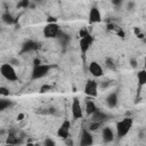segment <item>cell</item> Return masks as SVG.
<instances>
[{"mask_svg": "<svg viewBox=\"0 0 146 146\" xmlns=\"http://www.w3.org/2000/svg\"><path fill=\"white\" fill-rule=\"evenodd\" d=\"M117 94L116 92H112L107 96L106 98V103L108 105V107H115L117 105Z\"/></svg>", "mask_w": 146, "mask_h": 146, "instance_id": "obj_15", "label": "cell"}, {"mask_svg": "<svg viewBox=\"0 0 146 146\" xmlns=\"http://www.w3.org/2000/svg\"><path fill=\"white\" fill-rule=\"evenodd\" d=\"M102 21V15H100V11L97 7H92L89 11V22L92 24V23H99Z\"/></svg>", "mask_w": 146, "mask_h": 146, "instance_id": "obj_11", "label": "cell"}, {"mask_svg": "<svg viewBox=\"0 0 146 146\" xmlns=\"http://www.w3.org/2000/svg\"><path fill=\"white\" fill-rule=\"evenodd\" d=\"M94 39L92 36L89 34L87 36H83V38H80V42H79V46H80V50L82 51V54H86L88 51V49L90 48L91 43H92Z\"/></svg>", "mask_w": 146, "mask_h": 146, "instance_id": "obj_10", "label": "cell"}, {"mask_svg": "<svg viewBox=\"0 0 146 146\" xmlns=\"http://www.w3.org/2000/svg\"><path fill=\"white\" fill-rule=\"evenodd\" d=\"M50 89H51V86L44 84V86L41 87V92H46V91H48V90H50Z\"/></svg>", "mask_w": 146, "mask_h": 146, "instance_id": "obj_26", "label": "cell"}, {"mask_svg": "<svg viewBox=\"0 0 146 146\" xmlns=\"http://www.w3.org/2000/svg\"><path fill=\"white\" fill-rule=\"evenodd\" d=\"M23 117H24V114H23V113H21V114L17 116V120H19V121H21V120H23Z\"/></svg>", "mask_w": 146, "mask_h": 146, "instance_id": "obj_30", "label": "cell"}, {"mask_svg": "<svg viewBox=\"0 0 146 146\" xmlns=\"http://www.w3.org/2000/svg\"><path fill=\"white\" fill-rule=\"evenodd\" d=\"M94 144V137L88 129H83L80 135V146H91Z\"/></svg>", "mask_w": 146, "mask_h": 146, "instance_id": "obj_8", "label": "cell"}, {"mask_svg": "<svg viewBox=\"0 0 146 146\" xmlns=\"http://www.w3.org/2000/svg\"><path fill=\"white\" fill-rule=\"evenodd\" d=\"M17 141H18L17 137H16L15 135H13V133H10V135L7 137V139H6V143H7L8 145H15V144H17Z\"/></svg>", "mask_w": 146, "mask_h": 146, "instance_id": "obj_19", "label": "cell"}, {"mask_svg": "<svg viewBox=\"0 0 146 146\" xmlns=\"http://www.w3.org/2000/svg\"><path fill=\"white\" fill-rule=\"evenodd\" d=\"M27 6H29V1H26V0L18 3V7H27Z\"/></svg>", "mask_w": 146, "mask_h": 146, "instance_id": "obj_27", "label": "cell"}, {"mask_svg": "<svg viewBox=\"0 0 146 146\" xmlns=\"http://www.w3.org/2000/svg\"><path fill=\"white\" fill-rule=\"evenodd\" d=\"M71 112H72V115H73V119H74V120H79V119H81L82 115H83L80 100H79L76 97L73 98L72 106H71Z\"/></svg>", "mask_w": 146, "mask_h": 146, "instance_id": "obj_7", "label": "cell"}, {"mask_svg": "<svg viewBox=\"0 0 146 146\" xmlns=\"http://www.w3.org/2000/svg\"><path fill=\"white\" fill-rule=\"evenodd\" d=\"M84 92L89 97H96L98 94V83L95 80H88L84 86Z\"/></svg>", "mask_w": 146, "mask_h": 146, "instance_id": "obj_5", "label": "cell"}, {"mask_svg": "<svg viewBox=\"0 0 146 146\" xmlns=\"http://www.w3.org/2000/svg\"><path fill=\"white\" fill-rule=\"evenodd\" d=\"M106 66L110 68V70H115V64H114V60L112 58H107L106 59Z\"/></svg>", "mask_w": 146, "mask_h": 146, "instance_id": "obj_21", "label": "cell"}, {"mask_svg": "<svg viewBox=\"0 0 146 146\" xmlns=\"http://www.w3.org/2000/svg\"><path fill=\"white\" fill-rule=\"evenodd\" d=\"M90 33L86 30V29H81L80 31H79V36L80 38H83V36H87V35H89Z\"/></svg>", "mask_w": 146, "mask_h": 146, "instance_id": "obj_25", "label": "cell"}, {"mask_svg": "<svg viewBox=\"0 0 146 146\" xmlns=\"http://www.w3.org/2000/svg\"><path fill=\"white\" fill-rule=\"evenodd\" d=\"M99 127H100V123H97V122H91V123L89 124V128H88V130L95 131V130H97Z\"/></svg>", "mask_w": 146, "mask_h": 146, "instance_id": "obj_23", "label": "cell"}, {"mask_svg": "<svg viewBox=\"0 0 146 146\" xmlns=\"http://www.w3.org/2000/svg\"><path fill=\"white\" fill-rule=\"evenodd\" d=\"M43 146H56V143L51 138H46L43 141Z\"/></svg>", "mask_w": 146, "mask_h": 146, "instance_id": "obj_22", "label": "cell"}, {"mask_svg": "<svg viewBox=\"0 0 146 146\" xmlns=\"http://www.w3.org/2000/svg\"><path fill=\"white\" fill-rule=\"evenodd\" d=\"M132 119L131 117H124L121 121L116 123V136L117 138H123L132 128Z\"/></svg>", "mask_w": 146, "mask_h": 146, "instance_id": "obj_1", "label": "cell"}, {"mask_svg": "<svg viewBox=\"0 0 146 146\" xmlns=\"http://www.w3.org/2000/svg\"><path fill=\"white\" fill-rule=\"evenodd\" d=\"M130 63H131V66H132V67H136V66L138 65V64H137V60H136V59H131V62H130Z\"/></svg>", "mask_w": 146, "mask_h": 146, "instance_id": "obj_29", "label": "cell"}, {"mask_svg": "<svg viewBox=\"0 0 146 146\" xmlns=\"http://www.w3.org/2000/svg\"><path fill=\"white\" fill-rule=\"evenodd\" d=\"M50 68L51 66L48 64H40L38 66H34L32 71V80H38V79L46 76L47 73L50 71Z\"/></svg>", "mask_w": 146, "mask_h": 146, "instance_id": "obj_3", "label": "cell"}, {"mask_svg": "<svg viewBox=\"0 0 146 146\" xmlns=\"http://www.w3.org/2000/svg\"><path fill=\"white\" fill-rule=\"evenodd\" d=\"M0 73H1V75H2L6 80L11 81V82H14V81H16V80L18 79L16 71H15L14 66H13L10 63H3V64L0 66Z\"/></svg>", "mask_w": 146, "mask_h": 146, "instance_id": "obj_2", "label": "cell"}, {"mask_svg": "<svg viewBox=\"0 0 146 146\" xmlns=\"http://www.w3.org/2000/svg\"><path fill=\"white\" fill-rule=\"evenodd\" d=\"M90 116H91V119H90L91 122H97V123H100V124H102V122H104V121H106L108 119V115L106 113H104L103 111H99V110H97Z\"/></svg>", "mask_w": 146, "mask_h": 146, "instance_id": "obj_12", "label": "cell"}, {"mask_svg": "<svg viewBox=\"0 0 146 146\" xmlns=\"http://www.w3.org/2000/svg\"><path fill=\"white\" fill-rule=\"evenodd\" d=\"M10 105H11L10 100H8V99H0V111H5Z\"/></svg>", "mask_w": 146, "mask_h": 146, "instance_id": "obj_20", "label": "cell"}, {"mask_svg": "<svg viewBox=\"0 0 146 146\" xmlns=\"http://www.w3.org/2000/svg\"><path fill=\"white\" fill-rule=\"evenodd\" d=\"M40 64H41V62H40V59H38V58H35V59L33 60V65H34V66H38V65H40ZM34 66H33V67H34Z\"/></svg>", "mask_w": 146, "mask_h": 146, "instance_id": "obj_28", "label": "cell"}, {"mask_svg": "<svg viewBox=\"0 0 146 146\" xmlns=\"http://www.w3.org/2000/svg\"><path fill=\"white\" fill-rule=\"evenodd\" d=\"M60 32L59 26L56 23H48L44 27H43V35L47 39H52V38H57L58 33Z\"/></svg>", "mask_w": 146, "mask_h": 146, "instance_id": "obj_4", "label": "cell"}, {"mask_svg": "<svg viewBox=\"0 0 146 146\" xmlns=\"http://www.w3.org/2000/svg\"><path fill=\"white\" fill-rule=\"evenodd\" d=\"M38 48H39V46H38L36 42H34V41H32V40H29L27 42H25V43L23 44L22 51H23V52H26V51H31V50H36Z\"/></svg>", "mask_w": 146, "mask_h": 146, "instance_id": "obj_14", "label": "cell"}, {"mask_svg": "<svg viewBox=\"0 0 146 146\" xmlns=\"http://www.w3.org/2000/svg\"><path fill=\"white\" fill-rule=\"evenodd\" d=\"M97 110L98 108H97L96 104L92 100H87V103H86V113H87V115H89V116L92 115Z\"/></svg>", "mask_w": 146, "mask_h": 146, "instance_id": "obj_16", "label": "cell"}, {"mask_svg": "<svg viewBox=\"0 0 146 146\" xmlns=\"http://www.w3.org/2000/svg\"><path fill=\"white\" fill-rule=\"evenodd\" d=\"M0 96H3V97L9 96V90L6 87H0Z\"/></svg>", "mask_w": 146, "mask_h": 146, "instance_id": "obj_24", "label": "cell"}, {"mask_svg": "<svg viewBox=\"0 0 146 146\" xmlns=\"http://www.w3.org/2000/svg\"><path fill=\"white\" fill-rule=\"evenodd\" d=\"M114 132L110 127H105L102 130V138L104 140V143H112L114 140Z\"/></svg>", "mask_w": 146, "mask_h": 146, "instance_id": "obj_13", "label": "cell"}, {"mask_svg": "<svg viewBox=\"0 0 146 146\" xmlns=\"http://www.w3.org/2000/svg\"><path fill=\"white\" fill-rule=\"evenodd\" d=\"M70 129H71V122L68 120H64L57 130V136L64 140L67 139L70 135Z\"/></svg>", "mask_w": 146, "mask_h": 146, "instance_id": "obj_6", "label": "cell"}, {"mask_svg": "<svg viewBox=\"0 0 146 146\" xmlns=\"http://www.w3.org/2000/svg\"><path fill=\"white\" fill-rule=\"evenodd\" d=\"M1 18H2V22L6 23V24H13V23H15V19L13 17V15L9 14V13H5Z\"/></svg>", "mask_w": 146, "mask_h": 146, "instance_id": "obj_18", "label": "cell"}, {"mask_svg": "<svg viewBox=\"0 0 146 146\" xmlns=\"http://www.w3.org/2000/svg\"><path fill=\"white\" fill-rule=\"evenodd\" d=\"M89 72L91 73L92 76L95 78H99V76H103L104 74V70L102 67V65L97 62H91L89 64Z\"/></svg>", "mask_w": 146, "mask_h": 146, "instance_id": "obj_9", "label": "cell"}, {"mask_svg": "<svg viewBox=\"0 0 146 146\" xmlns=\"http://www.w3.org/2000/svg\"><path fill=\"white\" fill-rule=\"evenodd\" d=\"M137 80H138V86L139 88H143L146 83V71L141 70L137 73Z\"/></svg>", "mask_w": 146, "mask_h": 146, "instance_id": "obj_17", "label": "cell"}]
</instances>
